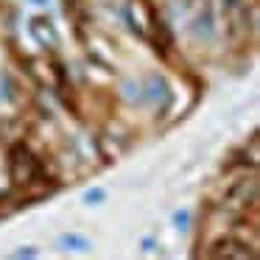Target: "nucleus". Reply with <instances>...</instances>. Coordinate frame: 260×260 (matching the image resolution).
Returning a JSON list of instances; mask_svg holds the SVG:
<instances>
[{
  "label": "nucleus",
  "instance_id": "obj_1",
  "mask_svg": "<svg viewBox=\"0 0 260 260\" xmlns=\"http://www.w3.org/2000/svg\"><path fill=\"white\" fill-rule=\"evenodd\" d=\"M9 174H12V182L17 187H31L34 182L51 179V176L45 174L42 159L37 157L28 148V143H23V140L14 143L12 151H9Z\"/></svg>",
  "mask_w": 260,
  "mask_h": 260
},
{
  "label": "nucleus",
  "instance_id": "obj_2",
  "mask_svg": "<svg viewBox=\"0 0 260 260\" xmlns=\"http://www.w3.org/2000/svg\"><path fill=\"white\" fill-rule=\"evenodd\" d=\"M143 98H146L148 104H165L168 107L171 101H174V92H171V87H168V81L162 79L159 73H151L146 81H143Z\"/></svg>",
  "mask_w": 260,
  "mask_h": 260
},
{
  "label": "nucleus",
  "instance_id": "obj_3",
  "mask_svg": "<svg viewBox=\"0 0 260 260\" xmlns=\"http://www.w3.org/2000/svg\"><path fill=\"white\" fill-rule=\"evenodd\" d=\"M28 31L37 40V45H42V48H56L59 45V31L48 17H31L28 20Z\"/></svg>",
  "mask_w": 260,
  "mask_h": 260
},
{
  "label": "nucleus",
  "instance_id": "obj_4",
  "mask_svg": "<svg viewBox=\"0 0 260 260\" xmlns=\"http://www.w3.org/2000/svg\"><path fill=\"white\" fill-rule=\"evenodd\" d=\"M59 249H68V252H90L95 243H92V238L81 235V232H62V235L56 238Z\"/></svg>",
  "mask_w": 260,
  "mask_h": 260
},
{
  "label": "nucleus",
  "instance_id": "obj_5",
  "mask_svg": "<svg viewBox=\"0 0 260 260\" xmlns=\"http://www.w3.org/2000/svg\"><path fill=\"white\" fill-rule=\"evenodd\" d=\"M215 31V23H213V14H210V9H204V14H199L196 17V25H193V34L196 37H204V40H210Z\"/></svg>",
  "mask_w": 260,
  "mask_h": 260
},
{
  "label": "nucleus",
  "instance_id": "obj_6",
  "mask_svg": "<svg viewBox=\"0 0 260 260\" xmlns=\"http://www.w3.org/2000/svg\"><path fill=\"white\" fill-rule=\"evenodd\" d=\"M120 95L126 101H143V84L135 79H123L120 81Z\"/></svg>",
  "mask_w": 260,
  "mask_h": 260
},
{
  "label": "nucleus",
  "instance_id": "obj_7",
  "mask_svg": "<svg viewBox=\"0 0 260 260\" xmlns=\"http://www.w3.org/2000/svg\"><path fill=\"white\" fill-rule=\"evenodd\" d=\"M81 202H84V204H92V207L104 204V202H107V187H87L84 196H81Z\"/></svg>",
  "mask_w": 260,
  "mask_h": 260
},
{
  "label": "nucleus",
  "instance_id": "obj_8",
  "mask_svg": "<svg viewBox=\"0 0 260 260\" xmlns=\"http://www.w3.org/2000/svg\"><path fill=\"white\" fill-rule=\"evenodd\" d=\"M174 226H176L179 232H187V230H190V210H187V207L176 210V213H174Z\"/></svg>",
  "mask_w": 260,
  "mask_h": 260
},
{
  "label": "nucleus",
  "instance_id": "obj_9",
  "mask_svg": "<svg viewBox=\"0 0 260 260\" xmlns=\"http://www.w3.org/2000/svg\"><path fill=\"white\" fill-rule=\"evenodd\" d=\"M14 257H40V249H34V246L14 249Z\"/></svg>",
  "mask_w": 260,
  "mask_h": 260
},
{
  "label": "nucleus",
  "instance_id": "obj_10",
  "mask_svg": "<svg viewBox=\"0 0 260 260\" xmlns=\"http://www.w3.org/2000/svg\"><path fill=\"white\" fill-rule=\"evenodd\" d=\"M151 249H154V241L151 238H143V252H151Z\"/></svg>",
  "mask_w": 260,
  "mask_h": 260
},
{
  "label": "nucleus",
  "instance_id": "obj_11",
  "mask_svg": "<svg viewBox=\"0 0 260 260\" xmlns=\"http://www.w3.org/2000/svg\"><path fill=\"white\" fill-rule=\"evenodd\" d=\"M28 3H34V6H48V0H28Z\"/></svg>",
  "mask_w": 260,
  "mask_h": 260
}]
</instances>
